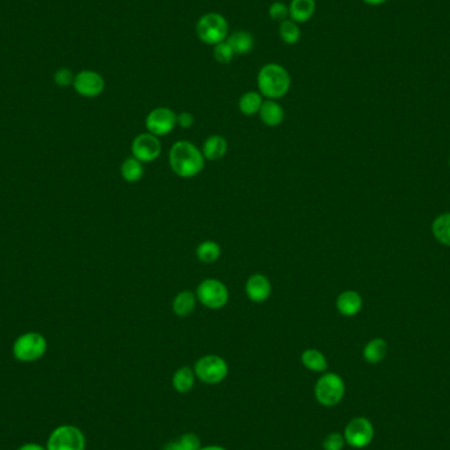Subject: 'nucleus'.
<instances>
[{"mask_svg":"<svg viewBox=\"0 0 450 450\" xmlns=\"http://www.w3.org/2000/svg\"><path fill=\"white\" fill-rule=\"evenodd\" d=\"M197 302V295L193 291L183 290L173 299V312L179 317H186L195 311Z\"/></svg>","mask_w":450,"mask_h":450,"instance_id":"obj_20","label":"nucleus"},{"mask_svg":"<svg viewBox=\"0 0 450 450\" xmlns=\"http://www.w3.org/2000/svg\"><path fill=\"white\" fill-rule=\"evenodd\" d=\"M245 294L253 303H264L271 295V282L264 274H253L245 283Z\"/></svg>","mask_w":450,"mask_h":450,"instance_id":"obj_13","label":"nucleus"},{"mask_svg":"<svg viewBox=\"0 0 450 450\" xmlns=\"http://www.w3.org/2000/svg\"><path fill=\"white\" fill-rule=\"evenodd\" d=\"M268 16L274 21H284L288 19V6L284 4L283 1H274L268 7Z\"/></svg>","mask_w":450,"mask_h":450,"instance_id":"obj_30","label":"nucleus"},{"mask_svg":"<svg viewBox=\"0 0 450 450\" xmlns=\"http://www.w3.org/2000/svg\"><path fill=\"white\" fill-rule=\"evenodd\" d=\"M226 43H229V46L232 48L235 56H245L249 55L254 49L253 35L248 30H237L233 32L232 35H229L225 40Z\"/></svg>","mask_w":450,"mask_h":450,"instance_id":"obj_17","label":"nucleus"},{"mask_svg":"<svg viewBox=\"0 0 450 450\" xmlns=\"http://www.w3.org/2000/svg\"><path fill=\"white\" fill-rule=\"evenodd\" d=\"M362 304H364L362 297L357 291H353V290L341 293L336 300V309H338V313H341L342 316H346V317H352L357 313H360V311L362 310Z\"/></svg>","mask_w":450,"mask_h":450,"instance_id":"obj_14","label":"nucleus"},{"mask_svg":"<svg viewBox=\"0 0 450 450\" xmlns=\"http://www.w3.org/2000/svg\"><path fill=\"white\" fill-rule=\"evenodd\" d=\"M260 119L268 127H278L284 120V110L277 100H264L260 110Z\"/></svg>","mask_w":450,"mask_h":450,"instance_id":"obj_16","label":"nucleus"},{"mask_svg":"<svg viewBox=\"0 0 450 450\" xmlns=\"http://www.w3.org/2000/svg\"><path fill=\"white\" fill-rule=\"evenodd\" d=\"M74 90L84 98H97L104 88L106 82L104 78L92 70L79 71L74 78Z\"/></svg>","mask_w":450,"mask_h":450,"instance_id":"obj_12","label":"nucleus"},{"mask_svg":"<svg viewBox=\"0 0 450 450\" xmlns=\"http://www.w3.org/2000/svg\"><path fill=\"white\" fill-rule=\"evenodd\" d=\"M194 123H195V119H194L193 113L181 112L177 115V126H179L183 129L193 127Z\"/></svg>","mask_w":450,"mask_h":450,"instance_id":"obj_33","label":"nucleus"},{"mask_svg":"<svg viewBox=\"0 0 450 450\" xmlns=\"http://www.w3.org/2000/svg\"><path fill=\"white\" fill-rule=\"evenodd\" d=\"M213 58L219 63L226 65V63L232 62V59L235 58V53H233L232 48L229 46V43L223 41V43H217V45L213 46Z\"/></svg>","mask_w":450,"mask_h":450,"instance_id":"obj_28","label":"nucleus"},{"mask_svg":"<svg viewBox=\"0 0 450 450\" xmlns=\"http://www.w3.org/2000/svg\"><path fill=\"white\" fill-rule=\"evenodd\" d=\"M449 166H450V159H449Z\"/></svg>","mask_w":450,"mask_h":450,"instance_id":"obj_38","label":"nucleus"},{"mask_svg":"<svg viewBox=\"0 0 450 450\" xmlns=\"http://www.w3.org/2000/svg\"><path fill=\"white\" fill-rule=\"evenodd\" d=\"M264 103V97L258 91H248L239 100V112L245 116H253L260 112Z\"/></svg>","mask_w":450,"mask_h":450,"instance_id":"obj_23","label":"nucleus"},{"mask_svg":"<svg viewBox=\"0 0 450 450\" xmlns=\"http://www.w3.org/2000/svg\"><path fill=\"white\" fill-rule=\"evenodd\" d=\"M432 232L438 242L450 246V213H442L432 224Z\"/></svg>","mask_w":450,"mask_h":450,"instance_id":"obj_27","label":"nucleus"},{"mask_svg":"<svg viewBox=\"0 0 450 450\" xmlns=\"http://www.w3.org/2000/svg\"><path fill=\"white\" fill-rule=\"evenodd\" d=\"M48 349V341L39 332H27L14 340L12 353L20 362H35L41 360Z\"/></svg>","mask_w":450,"mask_h":450,"instance_id":"obj_5","label":"nucleus"},{"mask_svg":"<svg viewBox=\"0 0 450 450\" xmlns=\"http://www.w3.org/2000/svg\"><path fill=\"white\" fill-rule=\"evenodd\" d=\"M132 157L137 158L142 164H149L155 161L161 152H162V144L158 140V137L146 132L141 133L135 140L132 141Z\"/></svg>","mask_w":450,"mask_h":450,"instance_id":"obj_11","label":"nucleus"},{"mask_svg":"<svg viewBox=\"0 0 450 450\" xmlns=\"http://www.w3.org/2000/svg\"><path fill=\"white\" fill-rule=\"evenodd\" d=\"M220 255H222V248L215 241L207 239L197 245V257L200 262L212 264V262L217 261L220 258Z\"/></svg>","mask_w":450,"mask_h":450,"instance_id":"obj_25","label":"nucleus"},{"mask_svg":"<svg viewBox=\"0 0 450 450\" xmlns=\"http://www.w3.org/2000/svg\"><path fill=\"white\" fill-rule=\"evenodd\" d=\"M146 130L157 137L168 136L177 127V113L168 107H157L145 119Z\"/></svg>","mask_w":450,"mask_h":450,"instance_id":"obj_10","label":"nucleus"},{"mask_svg":"<svg viewBox=\"0 0 450 450\" xmlns=\"http://www.w3.org/2000/svg\"><path fill=\"white\" fill-rule=\"evenodd\" d=\"M199 450H226L223 447L219 445H208V447H202Z\"/></svg>","mask_w":450,"mask_h":450,"instance_id":"obj_37","label":"nucleus"},{"mask_svg":"<svg viewBox=\"0 0 450 450\" xmlns=\"http://www.w3.org/2000/svg\"><path fill=\"white\" fill-rule=\"evenodd\" d=\"M178 441L182 444L183 448L186 450H199L202 448L200 438L193 432L183 433L182 436L178 438Z\"/></svg>","mask_w":450,"mask_h":450,"instance_id":"obj_32","label":"nucleus"},{"mask_svg":"<svg viewBox=\"0 0 450 450\" xmlns=\"http://www.w3.org/2000/svg\"><path fill=\"white\" fill-rule=\"evenodd\" d=\"M197 39L206 45L215 46L223 43L229 33V24L224 16L217 12H208L199 17L195 26Z\"/></svg>","mask_w":450,"mask_h":450,"instance_id":"obj_3","label":"nucleus"},{"mask_svg":"<svg viewBox=\"0 0 450 450\" xmlns=\"http://www.w3.org/2000/svg\"><path fill=\"white\" fill-rule=\"evenodd\" d=\"M258 92L264 98L277 100L286 97L291 87V77L286 68L270 62L264 65L257 75Z\"/></svg>","mask_w":450,"mask_h":450,"instance_id":"obj_2","label":"nucleus"},{"mask_svg":"<svg viewBox=\"0 0 450 450\" xmlns=\"http://www.w3.org/2000/svg\"><path fill=\"white\" fill-rule=\"evenodd\" d=\"M300 360L303 366L313 373H325L328 369V361L324 353L313 348L306 349L302 353Z\"/></svg>","mask_w":450,"mask_h":450,"instance_id":"obj_22","label":"nucleus"},{"mask_svg":"<svg viewBox=\"0 0 450 450\" xmlns=\"http://www.w3.org/2000/svg\"><path fill=\"white\" fill-rule=\"evenodd\" d=\"M195 377L207 384H219L228 377L229 367L223 357L207 354L197 360L194 365Z\"/></svg>","mask_w":450,"mask_h":450,"instance_id":"obj_6","label":"nucleus"},{"mask_svg":"<svg viewBox=\"0 0 450 450\" xmlns=\"http://www.w3.org/2000/svg\"><path fill=\"white\" fill-rule=\"evenodd\" d=\"M120 174H121V177H123V179L126 182H139L141 178L144 177V165L137 158L129 157L121 164Z\"/></svg>","mask_w":450,"mask_h":450,"instance_id":"obj_24","label":"nucleus"},{"mask_svg":"<svg viewBox=\"0 0 450 450\" xmlns=\"http://www.w3.org/2000/svg\"><path fill=\"white\" fill-rule=\"evenodd\" d=\"M164 450H186L184 448L182 447V444L178 441V440H175V441H170V442H168L166 445H165V448H164Z\"/></svg>","mask_w":450,"mask_h":450,"instance_id":"obj_34","label":"nucleus"},{"mask_svg":"<svg viewBox=\"0 0 450 450\" xmlns=\"http://www.w3.org/2000/svg\"><path fill=\"white\" fill-rule=\"evenodd\" d=\"M74 78L75 75L72 74V71L70 69H66V68H62V69H58L55 74V82L58 87H69V86H72L74 84Z\"/></svg>","mask_w":450,"mask_h":450,"instance_id":"obj_31","label":"nucleus"},{"mask_svg":"<svg viewBox=\"0 0 450 450\" xmlns=\"http://www.w3.org/2000/svg\"><path fill=\"white\" fill-rule=\"evenodd\" d=\"M365 4L367 6H371V7H378V6H382L384 3H387L389 0H362Z\"/></svg>","mask_w":450,"mask_h":450,"instance_id":"obj_36","label":"nucleus"},{"mask_svg":"<svg viewBox=\"0 0 450 450\" xmlns=\"http://www.w3.org/2000/svg\"><path fill=\"white\" fill-rule=\"evenodd\" d=\"M197 302L208 310H222L229 300V291L224 283L215 278L200 282L197 287Z\"/></svg>","mask_w":450,"mask_h":450,"instance_id":"obj_7","label":"nucleus"},{"mask_svg":"<svg viewBox=\"0 0 450 450\" xmlns=\"http://www.w3.org/2000/svg\"><path fill=\"white\" fill-rule=\"evenodd\" d=\"M345 445H346L345 437L340 432H332L324 438V450H342L345 448Z\"/></svg>","mask_w":450,"mask_h":450,"instance_id":"obj_29","label":"nucleus"},{"mask_svg":"<svg viewBox=\"0 0 450 450\" xmlns=\"http://www.w3.org/2000/svg\"><path fill=\"white\" fill-rule=\"evenodd\" d=\"M195 373L190 366L179 367L173 375V387L179 394H187L194 389L195 384Z\"/></svg>","mask_w":450,"mask_h":450,"instance_id":"obj_21","label":"nucleus"},{"mask_svg":"<svg viewBox=\"0 0 450 450\" xmlns=\"http://www.w3.org/2000/svg\"><path fill=\"white\" fill-rule=\"evenodd\" d=\"M48 450H85L86 437L84 432L74 425H61L48 438Z\"/></svg>","mask_w":450,"mask_h":450,"instance_id":"obj_8","label":"nucleus"},{"mask_svg":"<svg viewBox=\"0 0 450 450\" xmlns=\"http://www.w3.org/2000/svg\"><path fill=\"white\" fill-rule=\"evenodd\" d=\"M170 169L181 178H194L204 169V155L190 141H177L169 152Z\"/></svg>","mask_w":450,"mask_h":450,"instance_id":"obj_1","label":"nucleus"},{"mask_svg":"<svg viewBox=\"0 0 450 450\" xmlns=\"http://www.w3.org/2000/svg\"><path fill=\"white\" fill-rule=\"evenodd\" d=\"M228 150V142L223 136L212 135L207 140L203 142L202 153L204 155V159L208 161H217L222 159Z\"/></svg>","mask_w":450,"mask_h":450,"instance_id":"obj_18","label":"nucleus"},{"mask_svg":"<svg viewBox=\"0 0 450 450\" xmlns=\"http://www.w3.org/2000/svg\"><path fill=\"white\" fill-rule=\"evenodd\" d=\"M316 11V0H291L288 4V19L296 24H304Z\"/></svg>","mask_w":450,"mask_h":450,"instance_id":"obj_15","label":"nucleus"},{"mask_svg":"<svg viewBox=\"0 0 450 450\" xmlns=\"http://www.w3.org/2000/svg\"><path fill=\"white\" fill-rule=\"evenodd\" d=\"M342 435L345 437L346 445L353 449H365L373 442L375 431L373 422L367 418L357 416L346 424Z\"/></svg>","mask_w":450,"mask_h":450,"instance_id":"obj_9","label":"nucleus"},{"mask_svg":"<svg viewBox=\"0 0 450 450\" xmlns=\"http://www.w3.org/2000/svg\"><path fill=\"white\" fill-rule=\"evenodd\" d=\"M346 386L336 373H324L315 384V398L324 407H335L345 396Z\"/></svg>","mask_w":450,"mask_h":450,"instance_id":"obj_4","label":"nucleus"},{"mask_svg":"<svg viewBox=\"0 0 450 450\" xmlns=\"http://www.w3.org/2000/svg\"><path fill=\"white\" fill-rule=\"evenodd\" d=\"M17 450H48L46 448H43L41 445L39 444H35V442H29V444H24L23 447H20Z\"/></svg>","mask_w":450,"mask_h":450,"instance_id":"obj_35","label":"nucleus"},{"mask_svg":"<svg viewBox=\"0 0 450 450\" xmlns=\"http://www.w3.org/2000/svg\"><path fill=\"white\" fill-rule=\"evenodd\" d=\"M389 352V345L383 338H377L370 340L364 348V360L367 364L377 365L382 362Z\"/></svg>","mask_w":450,"mask_h":450,"instance_id":"obj_19","label":"nucleus"},{"mask_svg":"<svg viewBox=\"0 0 450 450\" xmlns=\"http://www.w3.org/2000/svg\"><path fill=\"white\" fill-rule=\"evenodd\" d=\"M278 33H280L282 41L286 45H290V46L299 43L300 37H302V32L299 28V24H296L295 21H293L291 19H287V20L280 23Z\"/></svg>","mask_w":450,"mask_h":450,"instance_id":"obj_26","label":"nucleus"}]
</instances>
